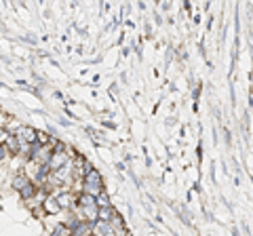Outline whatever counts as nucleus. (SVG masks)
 Wrapping results in <instances>:
<instances>
[{"mask_svg":"<svg viewBox=\"0 0 253 236\" xmlns=\"http://www.w3.org/2000/svg\"><path fill=\"white\" fill-rule=\"evenodd\" d=\"M93 236H114V230L108 221H100L97 219L93 224Z\"/></svg>","mask_w":253,"mask_h":236,"instance_id":"4","label":"nucleus"},{"mask_svg":"<svg viewBox=\"0 0 253 236\" xmlns=\"http://www.w3.org/2000/svg\"><path fill=\"white\" fill-rule=\"evenodd\" d=\"M42 211L49 213V215H57V213L61 211V207H59L57 200H55L53 194H49L45 200H42Z\"/></svg>","mask_w":253,"mask_h":236,"instance_id":"3","label":"nucleus"},{"mask_svg":"<svg viewBox=\"0 0 253 236\" xmlns=\"http://www.w3.org/2000/svg\"><path fill=\"white\" fill-rule=\"evenodd\" d=\"M53 196H55V200L59 203L61 211H63V209H72V207L76 205V198H74L72 192H59V194H53Z\"/></svg>","mask_w":253,"mask_h":236,"instance_id":"2","label":"nucleus"},{"mask_svg":"<svg viewBox=\"0 0 253 236\" xmlns=\"http://www.w3.org/2000/svg\"><path fill=\"white\" fill-rule=\"evenodd\" d=\"M51 236H72V232H70V230H68V228L63 226V224H59V226L53 230V234H51Z\"/></svg>","mask_w":253,"mask_h":236,"instance_id":"10","label":"nucleus"},{"mask_svg":"<svg viewBox=\"0 0 253 236\" xmlns=\"http://www.w3.org/2000/svg\"><path fill=\"white\" fill-rule=\"evenodd\" d=\"M6 156H11V154H9V150L4 148V144H0V162H2V160L6 158Z\"/></svg>","mask_w":253,"mask_h":236,"instance_id":"11","label":"nucleus"},{"mask_svg":"<svg viewBox=\"0 0 253 236\" xmlns=\"http://www.w3.org/2000/svg\"><path fill=\"white\" fill-rule=\"evenodd\" d=\"M38 190H40V188H38V185H36V184H34V182H30V184H27V185H25V188H24V190H21V192H19V194H21V198H24V200H27V203H30V200H32L34 196H36V194H38Z\"/></svg>","mask_w":253,"mask_h":236,"instance_id":"6","label":"nucleus"},{"mask_svg":"<svg viewBox=\"0 0 253 236\" xmlns=\"http://www.w3.org/2000/svg\"><path fill=\"white\" fill-rule=\"evenodd\" d=\"M114 213H116V209L112 205L110 207H103V209H97V219H100V221H108V224H110V219H112Z\"/></svg>","mask_w":253,"mask_h":236,"instance_id":"7","label":"nucleus"},{"mask_svg":"<svg viewBox=\"0 0 253 236\" xmlns=\"http://www.w3.org/2000/svg\"><path fill=\"white\" fill-rule=\"evenodd\" d=\"M95 205H97V209H103V207H110V196H108V192H101V194H97L95 196Z\"/></svg>","mask_w":253,"mask_h":236,"instance_id":"8","label":"nucleus"},{"mask_svg":"<svg viewBox=\"0 0 253 236\" xmlns=\"http://www.w3.org/2000/svg\"><path fill=\"white\" fill-rule=\"evenodd\" d=\"M82 192L89 196H97L103 192V180H101V175L97 169H93L91 173H87L82 177Z\"/></svg>","mask_w":253,"mask_h":236,"instance_id":"1","label":"nucleus"},{"mask_svg":"<svg viewBox=\"0 0 253 236\" xmlns=\"http://www.w3.org/2000/svg\"><path fill=\"white\" fill-rule=\"evenodd\" d=\"M91 236H93V234H91Z\"/></svg>","mask_w":253,"mask_h":236,"instance_id":"12","label":"nucleus"},{"mask_svg":"<svg viewBox=\"0 0 253 236\" xmlns=\"http://www.w3.org/2000/svg\"><path fill=\"white\" fill-rule=\"evenodd\" d=\"M27 184H30V177H27V175L24 173V171H19V173H17L15 177H13V182H11L13 190H17V192H21V190H24Z\"/></svg>","mask_w":253,"mask_h":236,"instance_id":"5","label":"nucleus"},{"mask_svg":"<svg viewBox=\"0 0 253 236\" xmlns=\"http://www.w3.org/2000/svg\"><path fill=\"white\" fill-rule=\"evenodd\" d=\"M36 141H38V144H40L42 148H47V146H49V144H51V141H53V137H51V135H49V133L36 131Z\"/></svg>","mask_w":253,"mask_h":236,"instance_id":"9","label":"nucleus"}]
</instances>
